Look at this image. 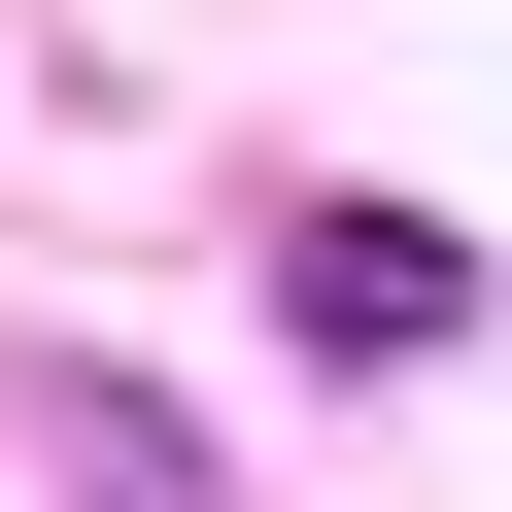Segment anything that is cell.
<instances>
[{"instance_id":"obj_1","label":"cell","mask_w":512,"mask_h":512,"mask_svg":"<svg viewBox=\"0 0 512 512\" xmlns=\"http://www.w3.org/2000/svg\"><path fill=\"white\" fill-rule=\"evenodd\" d=\"M274 308H308V342H444V308H478V239H444V205H308V239H274Z\"/></svg>"}]
</instances>
